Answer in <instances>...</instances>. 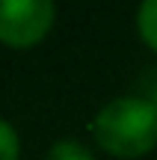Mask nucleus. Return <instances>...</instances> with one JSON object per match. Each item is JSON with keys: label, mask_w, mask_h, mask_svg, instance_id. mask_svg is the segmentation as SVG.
Wrapping results in <instances>:
<instances>
[{"label": "nucleus", "mask_w": 157, "mask_h": 160, "mask_svg": "<svg viewBox=\"0 0 157 160\" xmlns=\"http://www.w3.org/2000/svg\"><path fill=\"white\" fill-rule=\"evenodd\" d=\"M92 137L116 157H140L157 145V107L148 98L125 95L104 104L92 122Z\"/></svg>", "instance_id": "obj_1"}, {"label": "nucleus", "mask_w": 157, "mask_h": 160, "mask_svg": "<svg viewBox=\"0 0 157 160\" xmlns=\"http://www.w3.org/2000/svg\"><path fill=\"white\" fill-rule=\"evenodd\" d=\"M51 0H0V42L9 48H33L53 24Z\"/></svg>", "instance_id": "obj_2"}, {"label": "nucleus", "mask_w": 157, "mask_h": 160, "mask_svg": "<svg viewBox=\"0 0 157 160\" xmlns=\"http://www.w3.org/2000/svg\"><path fill=\"white\" fill-rule=\"evenodd\" d=\"M136 24H140V33H142V39H145V45L157 51V0H145V3L140 6Z\"/></svg>", "instance_id": "obj_3"}, {"label": "nucleus", "mask_w": 157, "mask_h": 160, "mask_svg": "<svg viewBox=\"0 0 157 160\" xmlns=\"http://www.w3.org/2000/svg\"><path fill=\"white\" fill-rule=\"evenodd\" d=\"M47 160H95V154L86 145H80L77 139H59L47 151Z\"/></svg>", "instance_id": "obj_4"}, {"label": "nucleus", "mask_w": 157, "mask_h": 160, "mask_svg": "<svg viewBox=\"0 0 157 160\" xmlns=\"http://www.w3.org/2000/svg\"><path fill=\"white\" fill-rule=\"evenodd\" d=\"M0 160H18V133L0 119Z\"/></svg>", "instance_id": "obj_5"}, {"label": "nucleus", "mask_w": 157, "mask_h": 160, "mask_svg": "<svg viewBox=\"0 0 157 160\" xmlns=\"http://www.w3.org/2000/svg\"><path fill=\"white\" fill-rule=\"evenodd\" d=\"M145 95H148V101L157 107V68L148 74V80H145Z\"/></svg>", "instance_id": "obj_6"}]
</instances>
